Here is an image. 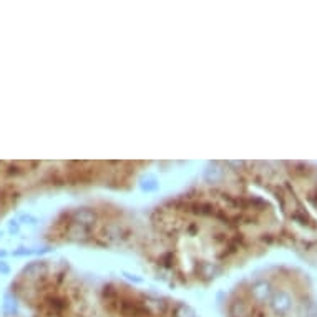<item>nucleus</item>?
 I'll use <instances>...</instances> for the list:
<instances>
[{
	"instance_id": "f257e3e1",
	"label": "nucleus",
	"mask_w": 317,
	"mask_h": 317,
	"mask_svg": "<svg viewBox=\"0 0 317 317\" xmlns=\"http://www.w3.org/2000/svg\"><path fill=\"white\" fill-rule=\"evenodd\" d=\"M0 317H196L183 301L127 281L78 273L67 261L37 259L10 281Z\"/></svg>"
},
{
	"instance_id": "f03ea898",
	"label": "nucleus",
	"mask_w": 317,
	"mask_h": 317,
	"mask_svg": "<svg viewBox=\"0 0 317 317\" xmlns=\"http://www.w3.org/2000/svg\"><path fill=\"white\" fill-rule=\"evenodd\" d=\"M150 161H0V223L30 199L67 189H128Z\"/></svg>"
}]
</instances>
